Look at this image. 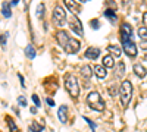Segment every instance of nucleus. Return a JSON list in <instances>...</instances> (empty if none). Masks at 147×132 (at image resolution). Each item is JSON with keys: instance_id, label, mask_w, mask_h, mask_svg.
Returning a JSON list of instances; mask_svg holds the SVG:
<instances>
[{"instance_id": "nucleus-1", "label": "nucleus", "mask_w": 147, "mask_h": 132, "mask_svg": "<svg viewBox=\"0 0 147 132\" xmlns=\"http://www.w3.org/2000/svg\"><path fill=\"white\" fill-rule=\"evenodd\" d=\"M56 37L59 40V44L63 47V50L69 54H75L78 50H80V47H81V43L75 38H72L68 35V32L65 31H57L56 34Z\"/></svg>"}, {"instance_id": "nucleus-2", "label": "nucleus", "mask_w": 147, "mask_h": 132, "mask_svg": "<svg viewBox=\"0 0 147 132\" xmlns=\"http://www.w3.org/2000/svg\"><path fill=\"white\" fill-rule=\"evenodd\" d=\"M131 97H132V85L129 81H124L121 85V104L127 107L131 101Z\"/></svg>"}, {"instance_id": "nucleus-3", "label": "nucleus", "mask_w": 147, "mask_h": 132, "mask_svg": "<svg viewBox=\"0 0 147 132\" xmlns=\"http://www.w3.org/2000/svg\"><path fill=\"white\" fill-rule=\"evenodd\" d=\"M65 88L66 91L72 95V97H78L80 95V84L77 81L75 76H72V75H68L66 76V81H65Z\"/></svg>"}, {"instance_id": "nucleus-4", "label": "nucleus", "mask_w": 147, "mask_h": 132, "mask_svg": "<svg viewBox=\"0 0 147 132\" xmlns=\"http://www.w3.org/2000/svg\"><path fill=\"white\" fill-rule=\"evenodd\" d=\"M53 21L59 27H62V25L66 23V12L63 10V7H60V6L55 7V10H53Z\"/></svg>"}, {"instance_id": "nucleus-5", "label": "nucleus", "mask_w": 147, "mask_h": 132, "mask_svg": "<svg viewBox=\"0 0 147 132\" xmlns=\"http://www.w3.org/2000/svg\"><path fill=\"white\" fill-rule=\"evenodd\" d=\"M69 28H71V31H74L77 35H84V29H82V23H81V21L78 19V16H75V15H71V18H69Z\"/></svg>"}, {"instance_id": "nucleus-6", "label": "nucleus", "mask_w": 147, "mask_h": 132, "mask_svg": "<svg viewBox=\"0 0 147 132\" xmlns=\"http://www.w3.org/2000/svg\"><path fill=\"white\" fill-rule=\"evenodd\" d=\"M122 49H124V52H125L127 56H129V57H136V56H137V46L134 44L132 40L122 41Z\"/></svg>"}, {"instance_id": "nucleus-7", "label": "nucleus", "mask_w": 147, "mask_h": 132, "mask_svg": "<svg viewBox=\"0 0 147 132\" xmlns=\"http://www.w3.org/2000/svg\"><path fill=\"white\" fill-rule=\"evenodd\" d=\"M121 38H122V41L132 38V28H131L129 23H127V22L121 25Z\"/></svg>"}, {"instance_id": "nucleus-8", "label": "nucleus", "mask_w": 147, "mask_h": 132, "mask_svg": "<svg viewBox=\"0 0 147 132\" xmlns=\"http://www.w3.org/2000/svg\"><path fill=\"white\" fill-rule=\"evenodd\" d=\"M99 56H100V49L99 47H88V49L85 50V53H84V57L90 59V60H96Z\"/></svg>"}, {"instance_id": "nucleus-9", "label": "nucleus", "mask_w": 147, "mask_h": 132, "mask_svg": "<svg viewBox=\"0 0 147 132\" xmlns=\"http://www.w3.org/2000/svg\"><path fill=\"white\" fill-rule=\"evenodd\" d=\"M65 5H66V7L72 12V15H75V16H78V15H80V12H81V6L75 2V0H65Z\"/></svg>"}, {"instance_id": "nucleus-10", "label": "nucleus", "mask_w": 147, "mask_h": 132, "mask_svg": "<svg viewBox=\"0 0 147 132\" xmlns=\"http://www.w3.org/2000/svg\"><path fill=\"white\" fill-rule=\"evenodd\" d=\"M57 117H59V121L62 122V123H66L68 122V106L62 104L59 107V110H57Z\"/></svg>"}, {"instance_id": "nucleus-11", "label": "nucleus", "mask_w": 147, "mask_h": 132, "mask_svg": "<svg viewBox=\"0 0 147 132\" xmlns=\"http://www.w3.org/2000/svg\"><path fill=\"white\" fill-rule=\"evenodd\" d=\"M87 101H88V104L100 103V101H102V97H100V94H99V92L93 91V92H90V94L87 95Z\"/></svg>"}, {"instance_id": "nucleus-12", "label": "nucleus", "mask_w": 147, "mask_h": 132, "mask_svg": "<svg viewBox=\"0 0 147 132\" xmlns=\"http://www.w3.org/2000/svg\"><path fill=\"white\" fill-rule=\"evenodd\" d=\"M134 74H136L138 78H144L146 74H147V70H146V68L141 63H137V65H134Z\"/></svg>"}, {"instance_id": "nucleus-13", "label": "nucleus", "mask_w": 147, "mask_h": 132, "mask_svg": "<svg viewBox=\"0 0 147 132\" xmlns=\"http://www.w3.org/2000/svg\"><path fill=\"white\" fill-rule=\"evenodd\" d=\"M93 70H94V74H96L97 76H99L100 79L106 78V74H107V72H106V68H105L103 65H97V66H94V68H93Z\"/></svg>"}, {"instance_id": "nucleus-14", "label": "nucleus", "mask_w": 147, "mask_h": 132, "mask_svg": "<svg viewBox=\"0 0 147 132\" xmlns=\"http://www.w3.org/2000/svg\"><path fill=\"white\" fill-rule=\"evenodd\" d=\"M107 52L110 53V56H113V57H119V56H121V53H122L121 47H119V46H115V44L109 46V47H107Z\"/></svg>"}, {"instance_id": "nucleus-15", "label": "nucleus", "mask_w": 147, "mask_h": 132, "mask_svg": "<svg viewBox=\"0 0 147 132\" xmlns=\"http://www.w3.org/2000/svg\"><path fill=\"white\" fill-rule=\"evenodd\" d=\"M93 68H90L88 65H84L82 68H81V75L85 78V79H90L91 78V75H93Z\"/></svg>"}, {"instance_id": "nucleus-16", "label": "nucleus", "mask_w": 147, "mask_h": 132, "mask_svg": "<svg viewBox=\"0 0 147 132\" xmlns=\"http://www.w3.org/2000/svg\"><path fill=\"white\" fill-rule=\"evenodd\" d=\"M105 16L112 22V23H116V21H118V16H116V13H115V10H112V9H106L105 10Z\"/></svg>"}, {"instance_id": "nucleus-17", "label": "nucleus", "mask_w": 147, "mask_h": 132, "mask_svg": "<svg viewBox=\"0 0 147 132\" xmlns=\"http://www.w3.org/2000/svg\"><path fill=\"white\" fill-rule=\"evenodd\" d=\"M2 15H3L5 18H10V16H12L10 5H9L7 2H3V5H2Z\"/></svg>"}, {"instance_id": "nucleus-18", "label": "nucleus", "mask_w": 147, "mask_h": 132, "mask_svg": "<svg viewBox=\"0 0 147 132\" xmlns=\"http://www.w3.org/2000/svg\"><path fill=\"white\" fill-rule=\"evenodd\" d=\"M24 52H25V56H27L28 59H35V49H34L32 44H28Z\"/></svg>"}, {"instance_id": "nucleus-19", "label": "nucleus", "mask_w": 147, "mask_h": 132, "mask_svg": "<svg viewBox=\"0 0 147 132\" xmlns=\"http://www.w3.org/2000/svg\"><path fill=\"white\" fill-rule=\"evenodd\" d=\"M113 65H115V62H113V56L107 54V56L103 57V66H105V68H113Z\"/></svg>"}, {"instance_id": "nucleus-20", "label": "nucleus", "mask_w": 147, "mask_h": 132, "mask_svg": "<svg viewBox=\"0 0 147 132\" xmlns=\"http://www.w3.org/2000/svg\"><path fill=\"white\" fill-rule=\"evenodd\" d=\"M137 34H138L140 40L147 41V27H140V28H138V31H137Z\"/></svg>"}, {"instance_id": "nucleus-21", "label": "nucleus", "mask_w": 147, "mask_h": 132, "mask_svg": "<svg viewBox=\"0 0 147 132\" xmlns=\"http://www.w3.org/2000/svg\"><path fill=\"white\" fill-rule=\"evenodd\" d=\"M124 74H125V65H124V62H119L118 63V69H116V76L121 78Z\"/></svg>"}, {"instance_id": "nucleus-22", "label": "nucleus", "mask_w": 147, "mask_h": 132, "mask_svg": "<svg viewBox=\"0 0 147 132\" xmlns=\"http://www.w3.org/2000/svg\"><path fill=\"white\" fill-rule=\"evenodd\" d=\"M90 107L93 110H97V112H103L105 110V103L100 101V103H94V104H90Z\"/></svg>"}, {"instance_id": "nucleus-23", "label": "nucleus", "mask_w": 147, "mask_h": 132, "mask_svg": "<svg viewBox=\"0 0 147 132\" xmlns=\"http://www.w3.org/2000/svg\"><path fill=\"white\" fill-rule=\"evenodd\" d=\"M44 126L38 125V123H31L30 125V132H43Z\"/></svg>"}, {"instance_id": "nucleus-24", "label": "nucleus", "mask_w": 147, "mask_h": 132, "mask_svg": "<svg viewBox=\"0 0 147 132\" xmlns=\"http://www.w3.org/2000/svg\"><path fill=\"white\" fill-rule=\"evenodd\" d=\"M7 37H9V32H3L2 35H0V46L3 47H6V41H7Z\"/></svg>"}, {"instance_id": "nucleus-25", "label": "nucleus", "mask_w": 147, "mask_h": 132, "mask_svg": "<svg viewBox=\"0 0 147 132\" xmlns=\"http://www.w3.org/2000/svg\"><path fill=\"white\" fill-rule=\"evenodd\" d=\"M43 15H44V5L43 3H40L38 6H37V18H43Z\"/></svg>"}, {"instance_id": "nucleus-26", "label": "nucleus", "mask_w": 147, "mask_h": 132, "mask_svg": "<svg viewBox=\"0 0 147 132\" xmlns=\"http://www.w3.org/2000/svg\"><path fill=\"white\" fill-rule=\"evenodd\" d=\"M90 25H91L93 29H99V28H100V22L97 21V19H93V21L90 22Z\"/></svg>"}, {"instance_id": "nucleus-27", "label": "nucleus", "mask_w": 147, "mask_h": 132, "mask_svg": "<svg viewBox=\"0 0 147 132\" xmlns=\"http://www.w3.org/2000/svg\"><path fill=\"white\" fill-rule=\"evenodd\" d=\"M7 123H9V128H10V132H18V128H16V125L10 121V119H7Z\"/></svg>"}, {"instance_id": "nucleus-28", "label": "nucleus", "mask_w": 147, "mask_h": 132, "mask_svg": "<svg viewBox=\"0 0 147 132\" xmlns=\"http://www.w3.org/2000/svg\"><path fill=\"white\" fill-rule=\"evenodd\" d=\"M84 121H85V122H87V123L90 125V128H91L93 131H96V128H97V126H96V123H94L93 121H90V119H88L87 116H84Z\"/></svg>"}, {"instance_id": "nucleus-29", "label": "nucleus", "mask_w": 147, "mask_h": 132, "mask_svg": "<svg viewBox=\"0 0 147 132\" xmlns=\"http://www.w3.org/2000/svg\"><path fill=\"white\" fill-rule=\"evenodd\" d=\"M32 101H34V104H35V107H40V97L38 95H35V94H32Z\"/></svg>"}, {"instance_id": "nucleus-30", "label": "nucleus", "mask_w": 147, "mask_h": 132, "mask_svg": "<svg viewBox=\"0 0 147 132\" xmlns=\"http://www.w3.org/2000/svg\"><path fill=\"white\" fill-rule=\"evenodd\" d=\"M18 103H19V106H21V107H25V106H27V100L24 98L22 95H19V97H18Z\"/></svg>"}, {"instance_id": "nucleus-31", "label": "nucleus", "mask_w": 147, "mask_h": 132, "mask_svg": "<svg viewBox=\"0 0 147 132\" xmlns=\"http://www.w3.org/2000/svg\"><path fill=\"white\" fill-rule=\"evenodd\" d=\"M46 103L50 106V107H53L55 106V101H53V98H46Z\"/></svg>"}, {"instance_id": "nucleus-32", "label": "nucleus", "mask_w": 147, "mask_h": 132, "mask_svg": "<svg viewBox=\"0 0 147 132\" xmlns=\"http://www.w3.org/2000/svg\"><path fill=\"white\" fill-rule=\"evenodd\" d=\"M18 78H19V81H21V85L25 88V81H24V78H22V75L21 74H18Z\"/></svg>"}, {"instance_id": "nucleus-33", "label": "nucleus", "mask_w": 147, "mask_h": 132, "mask_svg": "<svg viewBox=\"0 0 147 132\" xmlns=\"http://www.w3.org/2000/svg\"><path fill=\"white\" fill-rule=\"evenodd\" d=\"M143 22H144V25L147 27V12H146V13L143 15Z\"/></svg>"}, {"instance_id": "nucleus-34", "label": "nucleus", "mask_w": 147, "mask_h": 132, "mask_svg": "<svg viewBox=\"0 0 147 132\" xmlns=\"http://www.w3.org/2000/svg\"><path fill=\"white\" fill-rule=\"evenodd\" d=\"M19 3V0H12V6H15V5H18Z\"/></svg>"}, {"instance_id": "nucleus-35", "label": "nucleus", "mask_w": 147, "mask_h": 132, "mask_svg": "<svg viewBox=\"0 0 147 132\" xmlns=\"http://www.w3.org/2000/svg\"><path fill=\"white\" fill-rule=\"evenodd\" d=\"M31 113H37V107H31Z\"/></svg>"}, {"instance_id": "nucleus-36", "label": "nucleus", "mask_w": 147, "mask_h": 132, "mask_svg": "<svg viewBox=\"0 0 147 132\" xmlns=\"http://www.w3.org/2000/svg\"><path fill=\"white\" fill-rule=\"evenodd\" d=\"M80 2H87V0H80Z\"/></svg>"}]
</instances>
